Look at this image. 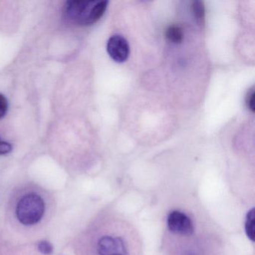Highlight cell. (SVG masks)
Wrapping results in <instances>:
<instances>
[{
    "label": "cell",
    "instance_id": "cell-1",
    "mask_svg": "<svg viewBox=\"0 0 255 255\" xmlns=\"http://www.w3.org/2000/svg\"><path fill=\"white\" fill-rule=\"evenodd\" d=\"M108 1L71 0L65 2L64 14L65 18L79 26L95 24L104 15Z\"/></svg>",
    "mask_w": 255,
    "mask_h": 255
},
{
    "label": "cell",
    "instance_id": "cell-2",
    "mask_svg": "<svg viewBox=\"0 0 255 255\" xmlns=\"http://www.w3.org/2000/svg\"><path fill=\"white\" fill-rule=\"evenodd\" d=\"M45 212L44 199L38 194L29 193L20 198L17 204L16 215L22 225L31 226L42 219Z\"/></svg>",
    "mask_w": 255,
    "mask_h": 255
},
{
    "label": "cell",
    "instance_id": "cell-3",
    "mask_svg": "<svg viewBox=\"0 0 255 255\" xmlns=\"http://www.w3.org/2000/svg\"><path fill=\"white\" fill-rule=\"evenodd\" d=\"M168 228L171 232L179 235L190 236L193 234L194 226L190 218L177 210L171 212L167 219Z\"/></svg>",
    "mask_w": 255,
    "mask_h": 255
},
{
    "label": "cell",
    "instance_id": "cell-4",
    "mask_svg": "<svg viewBox=\"0 0 255 255\" xmlns=\"http://www.w3.org/2000/svg\"><path fill=\"white\" fill-rule=\"evenodd\" d=\"M99 255H129L123 239L119 237L105 236L98 243Z\"/></svg>",
    "mask_w": 255,
    "mask_h": 255
},
{
    "label": "cell",
    "instance_id": "cell-5",
    "mask_svg": "<svg viewBox=\"0 0 255 255\" xmlns=\"http://www.w3.org/2000/svg\"><path fill=\"white\" fill-rule=\"evenodd\" d=\"M107 52L115 62L122 63L129 57L128 41L122 35H113L107 43Z\"/></svg>",
    "mask_w": 255,
    "mask_h": 255
},
{
    "label": "cell",
    "instance_id": "cell-6",
    "mask_svg": "<svg viewBox=\"0 0 255 255\" xmlns=\"http://www.w3.org/2000/svg\"><path fill=\"white\" fill-rule=\"evenodd\" d=\"M165 37L174 44H180L183 39V32L178 26H171L166 29Z\"/></svg>",
    "mask_w": 255,
    "mask_h": 255
},
{
    "label": "cell",
    "instance_id": "cell-7",
    "mask_svg": "<svg viewBox=\"0 0 255 255\" xmlns=\"http://www.w3.org/2000/svg\"><path fill=\"white\" fill-rule=\"evenodd\" d=\"M192 13L199 25H203L205 20V5L203 1H194L192 5Z\"/></svg>",
    "mask_w": 255,
    "mask_h": 255
},
{
    "label": "cell",
    "instance_id": "cell-8",
    "mask_svg": "<svg viewBox=\"0 0 255 255\" xmlns=\"http://www.w3.org/2000/svg\"><path fill=\"white\" fill-rule=\"evenodd\" d=\"M245 230L249 240L255 242V209L252 208L246 215Z\"/></svg>",
    "mask_w": 255,
    "mask_h": 255
},
{
    "label": "cell",
    "instance_id": "cell-9",
    "mask_svg": "<svg viewBox=\"0 0 255 255\" xmlns=\"http://www.w3.org/2000/svg\"><path fill=\"white\" fill-rule=\"evenodd\" d=\"M38 249L43 255H50L53 253V246L50 242L42 240L38 243Z\"/></svg>",
    "mask_w": 255,
    "mask_h": 255
},
{
    "label": "cell",
    "instance_id": "cell-10",
    "mask_svg": "<svg viewBox=\"0 0 255 255\" xmlns=\"http://www.w3.org/2000/svg\"><path fill=\"white\" fill-rule=\"evenodd\" d=\"M255 89L254 88L251 89L248 92L247 95H246V103L247 105L248 108L252 112L255 113Z\"/></svg>",
    "mask_w": 255,
    "mask_h": 255
},
{
    "label": "cell",
    "instance_id": "cell-11",
    "mask_svg": "<svg viewBox=\"0 0 255 255\" xmlns=\"http://www.w3.org/2000/svg\"><path fill=\"white\" fill-rule=\"evenodd\" d=\"M8 112V101L2 94H0V119L5 117Z\"/></svg>",
    "mask_w": 255,
    "mask_h": 255
},
{
    "label": "cell",
    "instance_id": "cell-12",
    "mask_svg": "<svg viewBox=\"0 0 255 255\" xmlns=\"http://www.w3.org/2000/svg\"><path fill=\"white\" fill-rule=\"evenodd\" d=\"M12 150V146L10 143L0 138V155H5Z\"/></svg>",
    "mask_w": 255,
    "mask_h": 255
},
{
    "label": "cell",
    "instance_id": "cell-13",
    "mask_svg": "<svg viewBox=\"0 0 255 255\" xmlns=\"http://www.w3.org/2000/svg\"></svg>",
    "mask_w": 255,
    "mask_h": 255
}]
</instances>
